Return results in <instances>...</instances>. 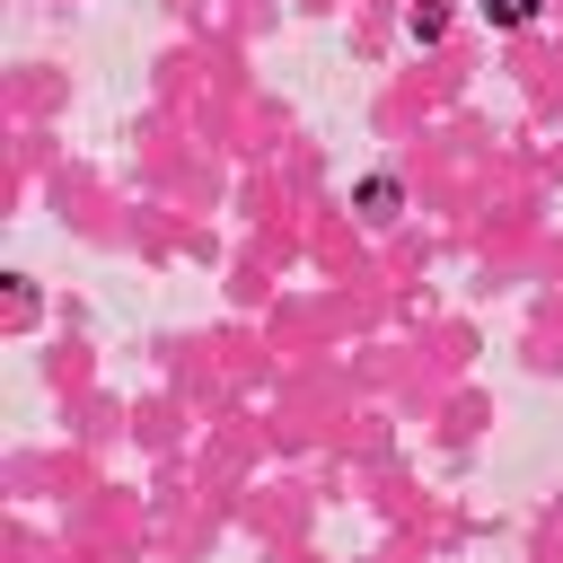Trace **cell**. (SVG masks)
<instances>
[{
  "label": "cell",
  "mask_w": 563,
  "mask_h": 563,
  "mask_svg": "<svg viewBox=\"0 0 563 563\" xmlns=\"http://www.w3.org/2000/svg\"><path fill=\"white\" fill-rule=\"evenodd\" d=\"M484 18H493V26H537L545 0H484Z\"/></svg>",
  "instance_id": "cell-1"
}]
</instances>
